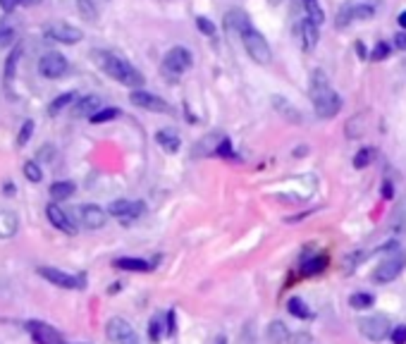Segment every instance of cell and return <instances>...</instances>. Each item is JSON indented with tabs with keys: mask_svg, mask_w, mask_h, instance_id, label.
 Here are the masks:
<instances>
[{
	"mask_svg": "<svg viewBox=\"0 0 406 344\" xmlns=\"http://www.w3.org/2000/svg\"><path fill=\"white\" fill-rule=\"evenodd\" d=\"M91 55H94V62L99 64L108 77L115 79L117 84L129 86V89H134V91L144 86V74L129 60H124L122 55H117V53H112V51H103V48H96Z\"/></svg>",
	"mask_w": 406,
	"mask_h": 344,
	"instance_id": "cell-1",
	"label": "cell"
},
{
	"mask_svg": "<svg viewBox=\"0 0 406 344\" xmlns=\"http://www.w3.org/2000/svg\"><path fill=\"white\" fill-rule=\"evenodd\" d=\"M311 101L313 110L321 120H332L339 110H342V98L332 89V84L328 82L323 69H316L311 77Z\"/></svg>",
	"mask_w": 406,
	"mask_h": 344,
	"instance_id": "cell-2",
	"label": "cell"
},
{
	"mask_svg": "<svg viewBox=\"0 0 406 344\" xmlns=\"http://www.w3.org/2000/svg\"><path fill=\"white\" fill-rule=\"evenodd\" d=\"M380 10V0H346L344 5H339L337 15H335V26L339 31L349 29L356 22H368L373 19Z\"/></svg>",
	"mask_w": 406,
	"mask_h": 344,
	"instance_id": "cell-3",
	"label": "cell"
},
{
	"mask_svg": "<svg viewBox=\"0 0 406 344\" xmlns=\"http://www.w3.org/2000/svg\"><path fill=\"white\" fill-rule=\"evenodd\" d=\"M382 249V261L378 263V268L373 270V282H392L404 273L406 268V254L397 241H389V244L380 246Z\"/></svg>",
	"mask_w": 406,
	"mask_h": 344,
	"instance_id": "cell-4",
	"label": "cell"
},
{
	"mask_svg": "<svg viewBox=\"0 0 406 344\" xmlns=\"http://www.w3.org/2000/svg\"><path fill=\"white\" fill-rule=\"evenodd\" d=\"M192 64H194L192 51L184 48V46H175V48H170V51L165 53V58H162L160 74L165 77L167 84H177L180 82V77L187 72L189 67H192Z\"/></svg>",
	"mask_w": 406,
	"mask_h": 344,
	"instance_id": "cell-5",
	"label": "cell"
},
{
	"mask_svg": "<svg viewBox=\"0 0 406 344\" xmlns=\"http://www.w3.org/2000/svg\"><path fill=\"white\" fill-rule=\"evenodd\" d=\"M242 43H244V51L248 53V58H251L256 64H270L273 62V51H270L268 41H265V36L261 31L256 29V26H248L246 31H242Z\"/></svg>",
	"mask_w": 406,
	"mask_h": 344,
	"instance_id": "cell-6",
	"label": "cell"
},
{
	"mask_svg": "<svg viewBox=\"0 0 406 344\" xmlns=\"http://www.w3.org/2000/svg\"><path fill=\"white\" fill-rule=\"evenodd\" d=\"M146 213L144 201H132V198H117L108 206V215L117 218L122 225H132L134 220H139Z\"/></svg>",
	"mask_w": 406,
	"mask_h": 344,
	"instance_id": "cell-7",
	"label": "cell"
},
{
	"mask_svg": "<svg viewBox=\"0 0 406 344\" xmlns=\"http://www.w3.org/2000/svg\"><path fill=\"white\" fill-rule=\"evenodd\" d=\"M359 332L371 342H382L392 332V322H389L387 316H380V313L366 316V318L359 320Z\"/></svg>",
	"mask_w": 406,
	"mask_h": 344,
	"instance_id": "cell-8",
	"label": "cell"
},
{
	"mask_svg": "<svg viewBox=\"0 0 406 344\" xmlns=\"http://www.w3.org/2000/svg\"><path fill=\"white\" fill-rule=\"evenodd\" d=\"M36 273H39L43 280H48L51 284H56V287H62V289H84V284H86L84 275H69V273L60 270V268L41 266Z\"/></svg>",
	"mask_w": 406,
	"mask_h": 344,
	"instance_id": "cell-9",
	"label": "cell"
},
{
	"mask_svg": "<svg viewBox=\"0 0 406 344\" xmlns=\"http://www.w3.org/2000/svg\"><path fill=\"white\" fill-rule=\"evenodd\" d=\"M69 69V62L62 53L51 51V53H43L41 60H39V74L46 79H62Z\"/></svg>",
	"mask_w": 406,
	"mask_h": 344,
	"instance_id": "cell-10",
	"label": "cell"
},
{
	"mask_svg": "<svg viewBox=\"0 0 406 344\" xmlns=\"http://www.w3.org/2000/svg\"><path fill=\"white\" fill-rule=\"evenodd\" d=\"M105 335H108V340L115 342V344H142V340H139V335H137V330H134V327L129 325V322L124 318H117V316L108 320Z\"/></svg>",
	"mask_w": 406,
	"mask_h": 344,
	"instance_id": "cell-11",
	"label": "cell"
},
{
	"mask_svg": "<svg viewBox=\"0 0 406 344\" xmlns=\"http://www.w3.org/2000/svg\"><path fill=\"white\" fill-rule=\"evenodd\" d=\"M43 34L46 39L58 41V43H67V46H74L84 39V31L77 29L72 24H65V22H56V24H46L43 26Z\"/></svg>",
	"mask_w": 406,
	"mask_h": 344,
	"instance_id": "cell-12",
	"label": "cell"
},
{
	"mask_svg": "<svg viewBox=\"0 0 406 344\" xmlns=\"http://www.w3.org/2000/svg\"><path fill=\"white\" fill-rule=\"evenodd\" d=\"M24 327H26V332H29L31 340H34L36 344H65L60 332H58L53 325H48V322H43V320H29Z\"/></svg>",
	"mask_w": 406,
	"mask_h": 344,
	"instance_id": "cell-13",
	"label": "cell"
},
{
	"mask_svg": "<svg viewBox=\"0 0 406 344\" xmlns=\"http://www.w3.org/2000/svg\"><path fill=\"white\" fill-rule=\"evenodd\" d=\"M129 101H132V105L142 108V110H149V112H170L172 110L167 101H162L160 96L151 94V91H144V89L132 91Z\"/></svg>",
	"mask_w": 406,
	"mask_h": 344,
	"instance_id": "cell-14",
	"label": "cell"
},
{
	"mask_svg": "<svg viewBox=\"0 0 406 344\" xmlns=\"http://www.w3.org/2000/svg\"><path fill=\"white\" fill-rule=\"evenodd\" d=\"M46 218L51 220L53 227L60 230V232L77 234V223H74V218L69 215V211H65L62 206H58V203H48V206H46Z\"/></svg>",
	"mask_w": 406,
	"mask_h": 344,
	"instance_id": "cell-15",
	"label": "cell"
},
{
	"mask_svg": "<svg viewBox=\"0 0 406 344\" xmlns=\"http://www.w3.org/2000/svg\"><path fill=\"white\" fill-rule=\"evenodd\" d=\"M77 218L86 230H101L108 223V211L96 203H84L77 208Z\"/></svg>",
	"mask_w": 406,
	"mask_h": 344,
	"instance_id": "cell-16",
	"label": "cell"
},
{
	"mask_svg": "<svg viewBox=\"0 0 406 344\" xmlns=\"http://www.w3.org/2000/svg\"><path fill=\"white\" fill-rule=\"evenodd\" d=\"M248 26H253V24L242 8H232L225 12V29L227 31H237V34H242V31H246Z\"/></svg>",
	"mask_w": 406,
	"mask_h": 344,
	"instance_id": "cell-17",
	"label": "cell"
},
{
	"mask_svg": "<svg viewBox=\"0 0 406 344\" xmlns=\"http://www.w3.org/2000/svg\"><path fill=\"white\" fill-rule=\"evenodd\" d=\"M318 39H321V26L304 17L301 19V43H304V51L311 53L318 46Z\"/></svg>",
	"mask_w": 406,
	"mask_h": 344,
	"instance_id": "cell-18",
	"label": "cell"
},
{
	"mask_svg": "<svg viewBox=\"0 0 406 344\" xmlns=\"http://www.w3.org/2000/svg\"><path fill=\"white\" fill-rule=\"evenodd\" d=\"M155 144H158L165 153H177L182 146V139L177 137V132H172V129H158V132H155Z\"/></svg>",
	"mask_w": 406,
	"mask_h": 344,
	"instance_id": "cell-19",
	"label": "cell"
},
{
	"mask_svg": "<svg viewBox=\"0 0 406 344\" xmlns=\"http://www.w3.org/2000/svg\"><path fill=\"white\" fill-rule=\"evenodd\" d=\"M112 266L120 268V270H129V273H149V270H153V266H151L149 261H144V258H132V256L115 258V261H112Z\"/></svg>",
	"mask_w": 406,
	"mask_h": 344,
	"instance_id": "cell-20",
	"label": "cell"
},
{
	"mask_svg": "<svg viewBox=\"0 0 406 344\" xmlns=\"http://www.w3.org/2000/svg\"><path fill=\"white\" fill-rule=\"evenodd\" d=\"M101 110V98L99 96H81L74 105V115L77 117H91Z\"/></svg>",
	"mask_w": 406,
	"mask_h": 344,
	"instance_id": "cell-21",
	"label": "cell"
},
{
	"mask_svg": "<svg viewBox=\"0 0 406 344\" xmlns=\"http://www.w3.org/2000/svg\"><path fill=\"white\" fill-rule=\"evenodd\" d=\"M19 227V218L17 213L12 211H0V239H8V237H15Z\"/></svg>",
	"mask_w": 406,
	"mask_h": 344,
	"instance_id": "cell-22",
	"label": "cell"
},
{
	"mask_svg": "<svg viewBox=\"0 0 406 344\" xmlns=\"http://www.w3.org/2000/svg\"><path fill=\"white\" fill-rule=\"evenodd\" d=\"M265 337H268L270 344H285L291 335L282 320H273L268 327H265Z\"/></svg>",
	"mask_w": 406,
	"mask_h": 344,
	"instance_id": "cell-23",
	"label": "cell"
},
{
	"mask_svg": "<svg viewBox=\"0 0 406 344\" xmlns=\"http://www.w3.org/2000/svg\"><path fill=\"white\" fill-rule=\"evenodd\" d=\"M167 335V316L155 313L149 322V340L151 342H160Z\"/></svg>",
	"mask_w": 406,
	"mask_h": 344,
	"instance_id": "cell-24",
	"label": "cell"
},
{
	"mask_svg": "<svg viewBox=\"0 0 406 344\" xmlns=\"http://www.w3.org/2000/svg\"><path fill=\"white\" fill-rule=\"evenodd\" d=\"M51 198L53 201H65V198H69L72 196L74 191H77V184H74V182H69V180H62V182H53L51 184Z\"/></svg>",
	"mask_w": 406,
	"mask_h": 344,
	"instance_id": "cell-25",
	"label": "cell"
},
{
	"mask_svg": "<svg viewBox=\"0 0 406 344\" xmlns=\"http://www.w3.org/2000/svg\"><path fill=\"white\" fill-rule=\"evenodd\" d=\"M325 268H328V256H325V254H313V256H308L304 261V266H301V273H304V275H318V273H323Z\"/></svg>",
	"mask_w": 406,
	"mask_h": 344,
	"instance_id": "cell-26",
	"label": "cell"
},
{
	"mask_svg": "<svg viewBox=\"0 0 406 344\" xmlns=\"http://www.w3.org/2000/svg\"><path fill=\"white\" fill-rule=\"evenodd\" d=\"M17 46V26L10 22H0V51Z\"/></svg>",
	"mask_w": 406,
	"mask_h": 344,
	"instance_id": "cell-27",
	"label": "cell"
},
{
	"mask_svg": "<svg viewBox=\"0 0 406 344\" xmlns=\"http://www.w3.org/2000/svg\"><path fill=\"white\" fill-rule=\"evenodd\" d=\"M301 5H304V12H306V19H311L313 24L321 26L325 22V12L321 8V0H301Z\"/></svg>",
	"mask_w": 406,
	"mask_h": 344,
	"instance_id": "cell-28",
	"label": "cell"
},
{
	"mask_svg": "<svg viewBox=\"0 0 406 344\" xmlns=\"http://www.w3.org/2000/svg\"><path fill=\"white\" fill-rule=\"evenodd\" d=\"M287 311L299 320L311 318V309H308V306L304 304V299H299V297H291L289 301H287Z\"/></svg>",
	"mask_w": 406,
	"mask_h": 344,
	"instance_id": "cell-29",
	"label": "cell"
},
{
	"mask_svg": "<svg viewBox=\"0 0 406 344\" xmlns=\"http://www.w3.org/2000/svg\"><path fill=\"white\" fill-rule=\"evenodd\" d=\"M389 227H392L394 232H406V198L394 208L392 218H389Z\"/></svg>",
	"mask_w": 406,
	"mask_h": 344,
	"instance_id": "cell-30",
	"label": "cell"
},
{
	"mask_svg": "<svg viewBox=\"0 0 406 344\" xmlns=\"http://www.w3.org/2000/svg\"><path fill=\"white\" fill-rule=\"evenodd\" d=\"M74 98H77V94L74 91H67V94H60L56 101H53L51 105H48V115H58V112H62L65 108H69L74 103Z\"/></svg>",
	"mask_w": 406,
	"mask_h": 344,
	"instance_id": "cell-31",
	"label": "cell"
},
{
	"mask_svg": "<svg viewBox=\"0 0 406 344\" xmlns=\"http://www.w3.org/2000/svg\"><path fill=\"white\" fill-rule=\"evenodd\" d=\"M373 304H375V297L368 294V292H356V294H351L349 297V306L354 311H366V309H371Z\"/></svg>",
	"mask_w": 406,
	"mask_h": 344,
	"instance_id": "cell-32",
	"label": "cell"
},
{
	"mask_svg": "<svg viewBox=\"0 0 406 344\" xmlns=\"http://www.w3.org/2000/svg\"><path fill=\"white\" fill-rule=\"evenodd\" d=\"M122 112H120V108H101L96 115H91L89 120L94 122V125H103V122H112V120H117Z\"/></svg>",
	"mask_w": 406,
	"mask_h": 344,
	"instance_id": "cell-33",
	"label": "cell"
},
{
	"mask_svg": "<svg viewBox=\"0 0 406 344\" xmlns=\"http://www.w3.org/2000/svg\"><path fill=\"white\" fill-rule=\"evenodd\" d=\"M19 58H22V46L17 43V46H15V51H12V55H10L8 62H5V82H8V84L15 79V69H17Z\"/></svg>",
	"mask_w": 406,
	"mask_h": 344,
	"instance_id": "cell-34",
	"label": "cell"
},
{
	"mask_svg": "<svg viewBox=\"0 0 406 344\" xmlns=\"http://www.w3.org/2000/svg\"><path fill=\"white\" fill-rule=\"evenodd\" d=\"M373 160H375V148H361L359 153L354 155V168L364 170L373 163Z\"/></svg>",
	"mask_w": 406,
	"mask_h": 344,
	"instance_id": "cell-35",
	"label": "cell"
},
{
	"mask_svg": "<svg viewBox=\"0 0 406 344\" xmlns=\"http://www.w3.org/2000/svg\"><path fill=\"white\" fill-rule=\"evenodd\" d=\"M22 172H24V177L31 182V184H39V182L43 180V172L39 168V163L36 160H26L24 168H22Z\"/></svg>",
	"mask_w": 406,
	"mask_h": 344,
	"instance_id": "cell-36",
	"label": "cell"
},
{
	"mask_svg": "<svg viewBox=\"0 0 406 344\" xmlns=\"http://www.w3.org/2000/svg\"><path fill=\"white\" fill-rule=\"evenodd\" d=\"M77 8L81 12V17H86L89 22H96L99 19V8H96L91 0H77Z\"/></svg>",
	"mask_w": 406,
	"mask_h": 344,
	"instance_id": "cell-37",
	"label": "cell"
},
{
	"mask_svg": "<svg viewBox=\"0 0 406 344\" xmlns=\"http://www.w3.org/2000/svg\"><path fill=\"white\" fill-rule=\"evenodd\" d=\"M389 43H385V41H378L375 43V48L371 51V60H375V62H380V60H385V58L389 55Z\"/></svg>",
	"mask_w": 406,
	"mask_h": 344,
	"instance_id": "cell-38",
	"label": "cell"
},
{
	"mask_svg": "<svg viewBox=\"0 0 406 344\" xmlns=\"http://www.w3.org/2000/svg\"><path fill=\"white\" fill-rule=\"evenodd\" d=\"M31 134H34V120H26L24 125L19 129V137H17V146H26L31 139Z\"/></svg>",
	"mask_w": 406,
	"mask_h": 344,
	"instance_id": "cell-39",
	"label": "cell"
},
{
	"mask_svg": "<svg viewBox=\"0 0 406 344\" xmlns=\"http://www.w3.org/2000/svg\"><path fill=\"white\" fill-rule=\"evenodd\" d=\"M215 153L220 155V158H232L235 155V148H232V141L227 137H223L220 139V144L215 146Z\"/></svg>",
	"mask_w": 406,
	"mask_h": 344,
	"instance_id": "cell-40",
	"label": "cell"
},
{
	"mask_svg": "<svg viewBox=\"0 0 406 344\" xmlns=\"http://www.w3.org/2000/svg\"><path fill=\"white\" fill-rule=\"evenodd\" d=\"M389 340H392V344H406V325L392 327V332H389Z\"/></svg>",
	"mask_w": 406,
	"mask_h": 344,
	"instance_id": "cell-41",
	"label": "cell"
},
{
	"mask_svg": "<svg viewBox=\"0 0 406 344\" xmlns=\"http://www.w3.org/2000/svg\"><path fill=\"white\" fill-rule=\"evenodd\" d=\"M196 26H198V31H203L205 36H213L215 34V24H213V22H208L205 17H196Z\"/></svg>",
	"mask_w": 406,
	"mask_h": 344,
	"instance_id": "cell-42",
	"label": "cell"
},
{
	"mask_svg": "<svg viewBox=\"0 0 406 344\" xmlns=\"http://www.w3.org/2000/svg\"><path fill=\"white\" fill-rule=\"evenodd\" d=\"M19 5H24V0H0V10H3L5 15H12Z\"/></svg>",
	"mask_w": 406,
	"mask_h": 344,
	"instance_id": "cell-43",
	"label": "cell"
},
{
	"mask_svg": "<svg viewBox=\"0 0 406 344\" xmlns=\"http://www.w3.org/2000/svg\"><path fill=\"white\" fill-rule=\"evenodd\" d=\"M53 158H56V148L53 146H41L39 148V160H43V163H51Z\"/></svg>",
	"mask_w": 406,
	"mask_h": 344,
	"instance_id": "cell-44",
	"label": "cell"
},
{
	"mask_svg": "<svg viewBox=\"0 0 406 344\" xmlns=\"http://www.w3.org/2000/svg\"><path fill=\"white\" fill-rule=\"evenodd\" d=\"M167 335H175V330H177V316H175V311H167Z\"/></svg>",
	"mask_w": 406,
	"mask_h": 344,
	"instance_id": "cell-45",
	"label": "cell"
},
{
	"mask_svg": "<svg viewBox=\"0 0 406 344\" xmlns=\"http://www.w3.org/2000/svg\"><path fill=\"white\" fill-rule=\"evenodd\" d=\"M394 46H397L399 51H406V31H399V34L394 36Z\"/></svg>",
	"mask_w": 406,
	"mask_h": 344,
	"instance_id": "cell-46",
	"label": "cell"
},
{
	"mask_svg": "<svg viewBox=\"0 0 406 344\" xmlns=\"http://www.w3.org/2000/svg\"><path fill=\"white\" fill-rule=\"evenodd\" d=\"M3 194H5V196H15V194H17V187H15V182H5Z\"/></svg>",
	"mask_w": 406,
	"mask_h": 344,
	"instance_id": "cell-47",
	"label": "cell"
},
{
	"mask_svg": "<svg viewBox=\"0 0 406 344\" xmlns=\"http://www.w3.org/2000/svg\"><path fill=\"white\" fill-rule=\"evenodd\" d=\"M382 196L392 198V184H389V182H385V184H382Z\"/></svg>",
	"mask_w": 406,
	"mask_h": 344,
	"instance_id": "cell-48",
	"label": "cell"
},
{
	"mask_svg": "<svg viewBox=\"0 0 406 344\" xmlns=\"http://www.w3.org/2000/svg\"><path fill=\"white\" fill-rule=\"evenodd\" d=\"M397 24L402 26V29H406V10H404V12H399V15H397Z\"/></svg>",
	"mask_w": 406,
	"mask_h": 344,
	"instance_id": "cell-49",
	"label": "cell"
},
{
	"mask_svg": "<svg viewBox=\"0 0 406 344\" xmlns=\"http://www.w3.org/2000/svg\"><path fill=\"white\" fill-rule=\"evenodd\" d=\"M356 51H359V55H361V58H366V48H364V43H356Z\"/></svg>",
	"mask_w": 406,
	"mask_h": 344,
	"instance_id": "cell-50",
	"label": "cell"
},
{
	"mask_svg": "<svg viewBox=\"0 0 406 344\" xmlns=\"http://www.w3.org/2000/svg\"><path fill=\"white\" fill-rule=\"evenodd\" d=\"M74 344H89V342H74Z\"/></svg>",
	"mask_w": 406,
	"mask_h": 344,
	"instance_id": "cell-51",
	"label": "cell"
}]
</instances>
